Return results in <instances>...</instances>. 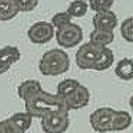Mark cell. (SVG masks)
Instances as JSON below:
<instances>
[{
  "instance_id": "6da1fadb",
  "label": "cell",
  "mask_w": 133,
  "mask_h": 133,
  "mask_svg": "<svg viewBox=\"0 0 133 133\" xmlns=\"http://www.w3.org/2000/svg\"><path fill=\"white\" fill-rule=\"evenodd\" d=\"M24 105H25V112H28L32 117H39V118H41L47 112L52 109L65 108L63 97H60L57 93L53 95L45 92L44 89L39 91L29 98L24 100Z\"/></svg>"
},
{
  "instance_id": "7a4b0ae2",
  "label": "cell",
  "mask_w": 133,
  "mask_h": 133,
  "mask_svg": "<svg viewBox=\"0 0 133 133\" xmlns=\"http://www.w3.org/2000/svg\"><path fill=\"white\" fill-rule=\"evenodd\" d=\"M39 69L44 76H59L69 69V56L60 48L47 51L39 61Z\"/></svg>"
},
{
  "instance_id": "3957f363",
  "label": "cell",
  "mask_w": 133,
  "mask_h": 133,
  "mask_svg": "<svg viewBox=\"0 0 133 133\" xmlns=\"http://www.w3.org/2000/svg\"><path fill=\"white\" fill-rule=\"evenodd\" d=\"M40 120L41 128L45 133H65L69 128V110L66 108L52 109Z\"/></svg>"
},
{
  "instance_id": "277c9868",
  "label": "cell",
  "mask_w": 133,
  "mask_h": 133,
  "mask_svg": "<svg viewBox=\"0 0 133 133\" xmlns=\"http://www.w3.org/2000/svg\"><path fill=\"white\" fill-rule=\"evenodd\" d=\"M55 36H56V41L60 47L68 49L76 47L77 44L83 41V29L80 25L69 21L68 24L56 28Z\"/></svg>"
},
{
  "instance_id": "5b68a950",
  "label": "cell",
  "mask_w": 133,
  "mask_h": 133,
  "mask_svg": "<svg viewBox=\"0 0 133 133\" xmlns=\"http://www.w3.org/2000/svg\"><path fill=\"white\" fill-rule=\"evenodd\" d=\"M116 110L109 107H101L91 113L89 123L95 132L98 133H107L112 132V120Z\"/></svg>"
},
{
  "instance_id": "8992f818",
  "label": "cell",
  "mask_w": 133,
  "mask_h": 133,
  "mask_svg": "<svg viewBox=\"0 0 133 133\" xmlns=\"http://www.w3.org/2000/svg\"><path fill=\"white\" fill-rule=\"evenodd\" d=\"M103 47H98L92 41L84 43L76 52V64L80 69H93L96 59Z\"/></svg>"
},
{
  "instance_id": "52a82bcc",
  "label": "cell",
  "mask_w": 133,
  "mask_h": 133,
  "mask_svg": "<svg viewBox=\"0 0 133 133\" xmlns=\"http://www.w3.org/2000/svg\"><path fill=\"white\" fill-rule=\"evenodd\" d=\"M27 36L33 44H45L55 37V27L48 21H37L29 27Z\"/></svg>"
},
{
  "instance_id": "ba28073f",
  "label": "cell",
  "mask_w": 133,
  "mask_h": 133,
  "mask_svg": "<svg viewBox=\"0 0 133 133\" xmlns=\"http://www.w3.org/2000/svg\"><path fill=\"white\" fill-rule=\"evenodd\" d=\"M89 98H91V95H89L88 88L81 85V84H79L71 93H68L65 97H63L64 105L68 110L81 109V108L87 107L89 104Z\"/></svg>"
},
{
  "instance_id": "9c48e42d",
  "label": "cell",
  "mask_w": 133,
  "mask_h": 133,
  "mask_svg": "<svg viewBox=\"0 0 133 133\" xmlns=\"http://www.w3.org/2000/svg\"><path fill=\"white\" fill-rule=\"evenodd\" d=\"M92 24L96 29H105V31H113L117 24V15L113 11H101V12H96L93 19H92Z\"/></svg>"
},
{
  "instance_id": "30bf717a",
  "label": "cell",
  "mask_w": 133,
  "mask_h": 133,
  "mask_svg": "<svg viewBox=\"0 0 133 133\" xmlns=\"http://www.w3.org/2000/svg\"><path fill=\"white\" fill-rule=\"evenodd\" d=\"M113 61H115V55H113L112 49H109L108 47H103L100 53H98L97 59H96L93 71H97V72L107 71L109 66H112Z\"/></svg>"
},
{
  "instance_id": "8fae6325",
  "label": "cell",
  "mask_w": 133,
  "mask_h": 133,
  "mask_svg": "<svg viewBox=\"0 0 133 133\" xmlns=\"http://www.w3.org/2000/svg\"><path fill=\"white\" fill-rule=\"evenodd\" d=\"M115 40L113 31H105V29H93L89 35V41L98 47H108L110 43Z\"/></svg>"
},
{
  "instance_id": "7c38bea8",
  "label": "cell",
  "mask_w": 133,
  "mask_h": 133,
  "mask_svg": "<svg viewBox=\"0 0 133 133\" xmlns=\"http://www.w3.org/2000/svg\"><path fill=\"white\" fill-rule=\"evenodd\" d=\"M20 12L16 0H0V21H8Z\"/></svg>"
},
{
  "instance_id": "4fadbf2b",
  "label": "cell",
  "mask_w": 133,
  "mask_h": 133,
  "mask_svg": "<svg viewBox=\"0 0 133 133\" xmlns=\"http://www.w3.org/2000/svg\"><path fill=\"white\" fill-rule=\"evenodd\" d=\"M41 84L40 81L37 80H33V79H29V80H25L23 81L19 88H17V95L21 100H27L31 96H33L35 93H37L39 91H41Z\"/></svg>"
},
{
  "instance_id": "5bb4252c",
  "label": "cell",
  "mask_w": 133,
  "mask_h": 133,
  "mask_svg": "<svg viewBox=\"0 0 133 133\" xmlns=\"http://www.w3.org/2000/svg\"><path fill=\"white\" fill-rule=\"evenodd\" d=\"M115 75L118 79L124 80V81H129L133 79V59H121L115 68Z\"/></svg>"
},
{
  "instance_id": "9a60e30c",
  "label": "cell",
  "mask_w": 133,
  "mask_h": 133,
  "mask_svg": "<svg viewBox=\"0 0 133 133\" xmlns=\"http://www.w3.org/2000/svg\"><path fill=\"white\" fill-rule=\"evenodd\" d=\"M132 124V116L127 110H116L112 120V132L125 130Z\"/></svg>"
},
{
  "instance_id": "2e32d148",
  "label": "cell",
  "mask_w": 133,
  "mask_h": 133,
  "mask_svg": "<svg viewBox=\"0 0 133 133\" xmlns=\"http://www.w3.org/2000/svg\"><path fill=\"white\" fill-rule=\"evenodd\" d=\"M20 49L15 45H5L0 49V60H3L4 63L14 65L15 63H17L20 60Z\"/></svg>"
},
{
  "instance_id": "e0dca14e",
  "label": "cell",
  "mask_w": 133,
  "mask_h": 133,
  "mask_svg": "<svg viewBox=\"0 0 133 133\" xmlns=\"http://www.w3.org/2000/svg\"><path fill=\"white\" fill-rule=\"evenodd\" d=\"M88 9H89V5L85 0H73V2L69 3L68 8H66V12L69 14V16L73 17H83L87 15Z\"/></svg>"
},
{
  "instance_id": "ac0fdd59",
  "label": "cell",
  "mask_w": 133,
  "mask_h": 133,
  "mask_svg": "<svg viewBox=\"0 0 133 133\" xmlns=\"http://www.w3.org/2000/svg\"><path fill=\"white\" fill-rule=\"evenodd\" d=\"M11 120L14 121V123L23 130L24 133L31 128V124H32V116L28 113V112H17V113H15V115H12L9 117Z\"/></svg>"
},
{
  "instance_id": "d6986e66",
  "label": "cell",
  "mask_w": 133,
  "mask_h": 133,
  "mask_svg": "<svg viewBox=\"0 0 133 133\" xmlns=\"http://www.w3.org/2000/svg\"><path fill=\"white\" fill-rule=\"evenodd\" d=\"M79 84H80V83L77 81V80H75V79H65V80H63V81L59 83L56 93H57L60 97H65L68 93H71Z\"/></svg>"
},
{
  "instance_id": "ffe728a7",
  "label": "cell",
  "mask_w": 133,
  "mask_h": 133,
  "mask_svg": "<svg viewBox=\"0 0 133 133\" xmlns=\"http://www.w3.org/2000/svg\"><path fill=\"white\" fill-rule=\"evenodd\" d=\"M121 36L128 43H133V16L127 17L120 27Z\"/></svg>"
},
{
  "instance_id": "44dd1931",
  "label": "cell",
  "mask_w": 133,
  "mask_h": 133,
  "mask_svg": "<svg viewBox=\"0 0 133 133\" xmlns=\"http://www.w3.org/2000/svg\"><path fill=\"white\" fill-rule=\"evenodd\" d=\"M115 0H89L88 5L95 12H101V11H108L112 8Z\"/></svg>"
},
{
  "instance_id": "7402d4cb",
  "label": "cell",
  "mask_w": 133,
  "mask_h": 133,
  "mask_svg": "<svg viewBox=\"0 0 133 133\" xmlns=\"http://www.w3.org/2000/svg\"><path fill=\"white\" fill-rule=\"evenodd\" d=\"M72 20V17L69 16V14L66 11H61V12H57L55 14L51 19V24L55 27V28H60L65 24H68L69 21Z\"/></svg>"
},
{
  "instance_id": "603a6c76",
  "label": "cell",
  "mask_w": 133,
  "mask_h": 133,
  "mask_svg": "<svg viewBox=\"0 0 133 133\" xmlns=\"http://www.w3.org/2000/svg\"><path fill=\"white\" fill-rule=\"evenodd\" d=\"M16 3L19 5L20 12H29L37 7L39 0H16Z\"/></svg>"
},
{
  "instance_id": "cb8c5ba5",
  "label": "cell",
  "mask_w": 133,
  "mask_h": 133,
  "mask_svg": "<svg viewBox=\"0 0 133 133\" xmlns=\"http://www.w3.org/2000/svg\"><path fill=\"white\" fill-rule=\"evenodd\" d=\"M3 125H4V132L5 133H24L9 117L3 120Z\"/></svg>"
},
{
  "instance_id": "d4e9b609",
  "label": "cell",
  "mask_w": 133,
  "mask_h": 133,
  "mask_svg": "<svg viewBox=\"0 0 133 133\" xmlns=\"http://www.w3.org/2000/svg\"><path fill=\"white\" fill-rule=\"evenodd\" d=\"M9 68H11V65H9V64L4 63L3 60H0V75H3V73L8 72V71H9Z\"/></svg>"
},
{
  "instance_id": "484cf974",
  "label": "cell",
  "mask_w": 133,
  "mask_h": 133,
  "mask_svg": "<svg viewBox=\"0 0 133 133\" xmlns=\"http://www.w3.org/2000/svg\"><path fill=\"white\" fill-rule=\"evenodd\" d=\"M129 107L132 108V110H133V95L130 96V98H129Z\"/></svg>"
},
{
  "instance_id": "4316f807",
  "label": "cell",
  "mask_w": 133,
  "mask_h": 133,
  "mask_svg": "<svg viewBox=\"0 0 133 133\" xmlns=\"http://www.w3.org/2000/svg\"><path fill=\"white\" fill-rule=\"evenodd\" d=\"M0 133H5V132H4V125H3V121H0Z\"/></svg>"
}]
</instances>
